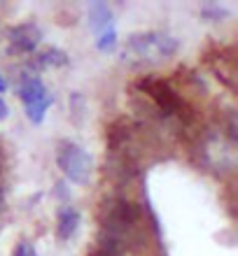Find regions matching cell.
Returning a JSON list of instances; mask_svg holds the SVG:
<instances>
[{"label": "cell", "mask_w": 238, "mask_h": 256, "mask_svg": "<svg viewBox=\"0 0 238 256\" xmlns=\"http://www.w3.org/2000/svg\"><path fill=\"white\" fill-rule=\"evenodd\" d=\"M7 116H10V108H7L5 98L0 96V122H3V119H7Z\"/></svg>", "instance_id": "cell-12"}, {"label": "cell", "mask_w": 238, "mask_h": 256, "mask_svg": "<svg viewBox=\"0 0 238 256\" xmlns=\"http://www.w3.org/2000/svg\"><path fill=\"white\" fill-rule=\"evenodd\" d=\"M80 224H82L80 210L75 205H70V202L63 205L59 210V216H56V236H59V240H63V242L73 240L75 233L80 230Z\"/></svg>", "instance_id": "cell-6"}, {"label": "cell", "mask_w": 238, "mask_h": 256, "mask_svg": "<svg viewBox=\"0 0 238 256\" xmlns=\"http://www.w3.org/2000/svg\"><path fill=\"white\" fill-rule=\"evenodd\" d=\"M115 44H117L115 26L108 28V30H103V33H98V38H96V49H98V52H112Z\"/></svg>", "instance_id": "cell-10"}, {"label": "cell", "mask_w": 238, "mask_h": 256, "mask_svg": "<svg viewBox=\"0 0 238 256\" xmlns=\"http://www.w3.org/2000/svg\"><path fill=\"white\" fill-rule=\"evenodd\" d=\"M7 91V82L3 80V74H0V94H5Z\"/></svg>", "instance_id": "cell-13"}, {"label": "cell", "mask_w": 238, "mask_h": 256, "mask_svg": "<svg viewBox=\"0 0 238 256\" xmlns=\"http://www.w3.org/2000/svg\"><path fill=\"white\" fill-rule=\"evenodd\" d=\"M87 12H89V28H91L96 35L115 26V24H112V10H110L105 2H91Z\"/></svg>", "instance_id": "cell-7"}, {"label": "cell", "mask_w": 238, "mask_h": 256, "mask_svg": "<svg viewBox=\"0 0 238 256\" xmlns=\"http://www.w3.org/2000/svg\"><path fill=\"white\" fill-rule=\"evenodd\" d=\"M19 100L24 102V110H26L28 119L33 124H42L47 110L54 102V96L49 94V88L42 84V80L38 74L24 72L19 82Z\"/></svg>", "instance_id": "cell-3"}, {"label": "cell", "mask_w": 238, "mask_h": 256, "mask_svg": "<svg viewBox=\"0 0 238 256\" xmlns=\"http://www.w3.org/2000/svg\"><path fill=\"white\" fill-rule=\"evenodd\" d=\"M229 14H231V10L226 5H219V2H208L201 7V16L205 21H224Z\"/></svg>", "instance_id": "cell-9"}, {"label": "cell", "mask_w": 238, "mask_h": 256, "mask_svg": "<svg viewBox=\"0 0 238 256\" xmlns=\"http://www.w3.org/2000/svg\"><path fill=\"white\" fill-rule=\"evenodd\" d=\"M7 42L19 54H33L42 42V30L33 21H24V24H17L7 30Z\"/></svg>", "instance_id": "cell-5"}, {"label": "cell", "mask_w": 238, "mask_h": 256, "mask_svg": "<svg viewBox=\"0 0 238 256\" xmlns=\"http://www.w3.org/2000/svg\"><path fill=\"white\" fill-rule=\"evenodd\" d=\"M3 208H5V200H3V194H0V212H3Z\"/></svg>", "instance_id": "cell-14"}, {"label": "cell", "mask_w": 238, "mask_h": 256, "mask_svg": "<svg viewBox=\"0 0 238 256\" xmlns=\"http://www.w3.org/2000/svg\"><path fill=\"white\" fill-rule=\"evenodd\" d=\"M68 61L70 58L63 49L52 47L35 56V68H63V66H68Z\"/></svg>", "instance_id": "cell-8"}, {"label": "cell", "mask_w": 238, "mask_h": 256, "mask_svg": "<svg viewBox=\"0 0 238 256\" xmlns=\"http://www.w3.org/2000/svg\"><path fill=\"white\" fill-rule=\"evenodd\" d=\"M56 166L61 168L63 177L68 182L80 184V186L89 184L91 177H94L91 154L73 140H59V144H56Z\"/></svg>", "instance_id": "cell-2"}, {"label": "cell", "mask_w": 238, "mask_h": 256, "mask_svg": "<svg viewBox=\"0 0 238 256\" xmlns=\"http://www.w3.org/2000/svg\"><path fill=\"white\" fill-rule=\"evenodd\" d=\"M140 88L150 96V100L157 105V110L163 116H173V114H182V98L173 91V88L161 80H147L140 82Z\"/></svg>", "instance_id": "cell-4"}, {"label": "cell", "mask_w": 238, "mask_h": 256, "mask_svg": "<svg viewBox=\"0 0 238 256\" xmlns=\"http://www.w3.org/2000/svg\"><path fill=\"white\" fill-rule=\"evenodd\" d=\"M12 256H38V252H35V247L28 240H21L19 244H17V250H14Z\"/></svg>", "instance_id": "cell-11"}, {"label": "cell", "mask_w": 238, "mask_h": 256, "mask_svg": "<svg viewBox=\"0 0 238 256\" xmlns=\"http://www.w3.org/2000/svg\"><path fill=\"white\" fill-rule=\"evenodd\" d=\"M180 49V40L166 30H143L126 38L122 47V61L131 68L145 70L168 63Z\"/></svg>", "instance_id": "cell-1"}]
</instances>
